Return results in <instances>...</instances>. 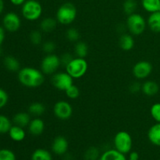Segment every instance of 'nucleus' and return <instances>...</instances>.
Wrapping results in <instances>:
<instances>
[{"label": "nucleus", "instance_id": "obj_36", "mask_svg": "<svg viewBox=\"0 0 160 160\" xmlns=\"http://www.w3.org/2000/svg\"><path fill=\"white\" fill-rule=\"evenodd\" d=\"M8 99H9V97L6 91L0 88V109L3 108L7 104Z\"/></svg>", "mask_w": 160, "mask_h": 160}, {"label": "nucleus", "instance_id": "obj_5", "mask_svg": "<svg viewBox=\"0 0 160 160\" xmlns=\"http://www.w3.org/2000/svg\"><path fill=\"white\" fill-rule=\"evenodd\" d=\"M146 26L147 21L141 14L134 12L131 15H128L127 19V28L131 34L140 35L143 34Z\"/></svg>", "mask_w": 160, "mask_h": 160}, {"label": "nucleus", "instance_id": "obj_6", "mask_svg": "<svg viewBox=\"0 0 160 160\" xmlns=\"http://www.w3.org/2000/svg\"><path fill=\"white\" fill-rule=\"evenodd\" d=\"M113 144L115 149L126 155L131 152V149H132V137L127 131H119L114 137Z\"/></svg>", "mask_w": 160, "mask_h": 160}, {"label": "nucleus", "instance_id": "obj_31", "mask_svg": "<svg viewBox=\"0 0 160 160\" xmlns=\"http://www.w3.org/2000/svg\"><path fill=\"white\" fill-rule=\"evenodd\" d=\"M30 41L34 45H39L42 44V34L40 31L34 30L30 34Z\"/></svg>", "mask_w": 160, "mask_h": 160}, {"label": "nucleus", "instance_id": "obj_39", "mask_svg": "<svg viewBox=\"0 0 160 160\" xmlns=\"http://www.w3.org/2000/svg\"><path fill=\"white\" fill-rule=\"evenodd\" d=\"M5 38V30L4 28L0 27V46H1L2 43L3 42Z\"/></svg>", "mask_w": 160, "mask_h": 160}, {"label": "nucleus", "instance_id": "obj_35", "mask_svg": "<svg viewBox=\"0 0 160 160\" xmlns=\"http://www.w3.org/2000/svg\"><path fill=\"white\" fill-rule=\"evenodd\" d=\"M56 44L52 41H48L42 43V50L46 54H52L56 50Z\"/></svg>", "mask_w": 160, "mask_h": 160}, {"label": "nucleus", "instance_id": "obj_12", "mask_svg": "<svg viewBox=\"0 0 160 160\" xmlns=\"http://www.w3.org/2000/svg\"><path fill=\"white\" fill-rule=\"evenodd\" d=\"M68 141L63 136H57L55 138L52 144V151L57 156L65 155L68 151Z\"/></svg>", "mask_w": 160, "mask_h": 160}, {"label": "nucleus", "instance_id": "obj_4", "mask_svg": "<svg viewBox=\"0 0 160 160\" xmlns=\"http://www.w3.org/2000/svg\"><path fill=\"white\" fill-rule=\"evenodd\" d=\"M42 6L36 0H28L22 5V15L29 21L38 20L42 14Z\"/></svg>", "mask_w": 160, "mask_h": 160}, {"label": "nucleus", "instance_id": "obj_13", "mask_svg": "<svg viewBox=\"0 0 160 160\" xmlns=\"http://www.w3.org/2000/svg\"><path fill=\"white\" fill-rule=\"evenodd\" d=\"M28 131L30 134L34 136L41 135L45 131V122L39 117L31 119L28 125Z\"/></svg>", "mask_w": 160, "mask_h": 160}, {"label": "nucleus", "instance_id": "obj_1", "mask_svg": "<svg viewBox=\"0 0 160 160\" xmlns=\"http://www.w3.org/2000/svg\"><path fill=\"white\" fill-rule=\"evenodd\" d=\"M18 80L21 84L30 88H36L43 84L45 74L34 67H23L18 72Z\"/></svg>", "mask_w": 160, "mask_h": 160}, {"label": "nucleus", "instance_id": "obj_19", "mask_svg": "<svg viewBox=\"0 0 160 160\" xmlns=\"http://www.w3.org/2000/svg\"><path fill=\"white\" fill-rule=\"evenodd\" d=\"M31 114L29 112H17L15 114L13 117L12 121L15 123V125L20 126L21 128H25V127H28L30 122H31Z\"/></svg>", "mask_w": 160, "mask_h": 160}, {"label": "nucleus", "instance_id": "obj_38", "mask_svg": "<svg viewBox=\"0 0 160 160\" xmlns=\"http://www.w3.org/2000/svg\"><path fill=\"white\" fill-rule=\"evenodd\" d=\"M129 89L131 93H138L139 92H142V84L138 82H133L130 85Z\"/></svg>", "mask_w": 160, "mask_h": 160}, {"label": "nucleus", "instance_id": "obj_11", "mask_svg": "<svg viewBox=\"0 0 160 160\" xmlns=\"http://www.w3.org/2000/svg\"><path fill=\"white\" fill-rule=\"evenodd\" d=\"M4 29L9 32H16L18 31L21 25L20 18L17 13L9 12L4 16L2 20Z\"/></svg>", "mask_w": 160, "mask_h": 160}, {"label": "nucleus", "instance_id": "obj_29", "mask_svg": "<svg viewBox=\"0 0 160 160\" xmlns=\"http://www.w3.org/2000/svg\"><path fill=\"white\" fill-rule=\"evenodd\" d=\"M84 157L85 160H98L100 157L99 150L95 147H90L86 150Z\"/></svg>", "mask_w": 160, "mask_h": 160}, {"label": "nucleus", "instance_id": "obj_3", "mask_svg": "<svg viewBox=\"0 0 160 160\" xmlns=\"http://www.w3.org/2000/svg\"><path fill=\"white\" fill-rule=\"evenodd\" d=\"M66 72L68 73L73 79L82 78L87 73L88 64L85 58L74 57L71 62L65 67Z\"/></svg>", "mask_w": 160, "mask_h": 160}, {"label": "nucleus", "instance_id": "obj_41", "mask_svg": "<svg viewBox=\"0 0 160 160\" xmlns=\"http://www.w3.org/2000/svg\"><path fill=\"white\" fill-rule=\"evenodd\" d=\"M129 159H139L138 153L136 152H130Z\"/></svg>", "mask_w": 160, "mask_h": 160}, {"label": "nucleus", "instance_id": "obj_16", "mask_svg": "<svg viewBox=\"0 0 160 160\" xmlns=\"http://www.w3.org/2000/svg\"><path fill=\"white\" fill-rule=\"evenodd\" d=\"M147 25L153 32L160 33V11L150 13L147 20Z\"/></svg>", "mask_w": 160, "mask_h": 160}, {"label": "nucleus", "instance_id": "obj_23", "mask_svg": "<svg viewBox=\"0 0 160 160\" xmlns=\"http://www.w3.org/2000/svg\"><path fill=\"white\" fill-rule=\"evenodd\" d=\"M142 5L145 11L152 13L159 11L160 0H142Z\"/></svg>", "mask_w": 160, "mask_h": 160}, {"label": "nucleus", "instance_id": "obj_30", "mask_svg": "<svg viewBox=\"0 0 160 160\" xmlns=\"http://www.w3.org/2000/svg\"><path fill=\"white\" fill-rule=\"evenodd\" d=\"M66 37L70 42H78L80 39V32L74 28H69L66 32Z\"/></svg>", "mask_w": 160, "mask_h": 160}, {"label": "nucleus", "instance_id": "obj_25", "mask_svg": "<svg viewBox=\"0 0 160 160\" xmlns=\"http://www.w3.org/2000/svg\"><path fill=\"white\" fill-rule=\"evenodd\" d=\"M31 160H52V157L48 150L38 148L31 155Z\"/></svg>", "mask_w": 160, "mask_h": 160}, {"label": "nucleus", "instance_id": "obj_20", "mask_svg": "<svg viewBox=\"0 0 160 160\" xmlns=\"http://www.w3.org/2000/svg\"><path fill=\"white\" fill-rule=\"evenodd\" d=\"M9 135L10 138L14 142H22L26 137V132L23 130V128H21L17 125L11 127L9 131Z\"/></svg>", "mask_w": 160, "mask_h": 160}, {"label": "nucleus", "instance_id": "obj_43", "mask_svg": "<svg viewBox=\"0 0 160 160\" xmlns=\"http://www.w3.org/2000/svg\"><path fill=\"white\" fill-rule=\"evenodd\" d=\"M128 160H139V159H129Z\"/></svg>", "mask_w": 160, "mask_h": 160}, {"label": "nucleus", "instance_id": "obj_34", "mask_svg": "<svg viewBox=\"0 0 160 160\" xmlns=\"http://www.w3.org/2000/svg\"><path fill=\"white\" fill-rule=\"evenodd\" d=\"M0 160H16V156L11 150L3 148L0 149Z\"/></svg>", "mask_w": 160, "mask_h": 160}, {"label": "nucleus", "instance_id": "obj_10", "mask_svg": "<svg viewBox=\"0 0 160 160\" xmlns=\"http://www.w3.org/2000/svg\"><path fill=\"white\" fill-rule=\"evenodd\" d=\"M152 65L146 60H142L136 62L133 67V75L138 80H143L148 78L152 72Z\"/></svg>", "mask_w": 160, "mask_h": 160}, {"label": "nucleus", "instance_id": "obj_2", "mask_svg": "<svg viewBox=\"0 0 160 160\" xmlns=\"http://www.w3.org/2000/svg\"><path fill=\"white\" fill-rule=\"evenodd\" d=\"M77 17V9L73 4L66 2L61 5L56 12V20L62 25H69Z\"/></svg>", "mask_w": 160, "mask_h": 160}, {"label": "nucleus", "instance_id": "obj_33", "mask_svg": "<svg viewBox=\"0 0 160 160\" xmlns=\"http://www.w3.org/2000/svg\"><path fill=\"white\" fill-rule=\"evenodd\" d=\"M150 114L156 123H160V102L154 103L151 106Z\"/></svg>", "mask_w": 160, "mask_h": 160}, {"label": "nucleus", "instance_id": "obj_44", "mask_svg": "<svg viewBox=\"0 0 160 160\" xmlns=\"http://www.w3.org/2000/svg\"><path fill=\"white\" fill-rule=\"evenodd\" d=\"M159 11H160V9H159Z\"/></svg>", "mask_w": 160, "mask_h": 160}, {"label": "nucleus", "instance_id": "obj_15", "mask_svg": "<svg viewBox=\"0 0 160 160\" xmlns=\"http://www.w3.org/2000/svg\"><path fill=\"white\" fill-rule=\"evenodd\" d=\"M159 91V86L153 81H146L142 84V92L147 96H154Z\"/></svg>", "mask_w": 160, "mask_h": 160}, {"label": "nucleus", "instance_id": "obj_28", "mask_svg": "<svg viewBox=\"0 0 160 160\" xmlns=\"http://www.w3.org/2000/svg\"><path fill=\"white\" fill-rule=\"evenodd\" d=\"M12 127L10 120L4 115H0V134L9 132Z\"/></svg>", "mask_w": 160, "mask_h": 160}, {"label": "nucleus", "instance_id": "obj_27", "mask_svg": "<svg viewBox=\"0 0 160 160\" xmlns=\"http://www.w3.org/2000/svg\"><path fill=\"white\" fill-rule=\"evenodd\" d=\"M138 8L137 2L135 0H125L123 4V9L128 15H131L135 12Z\"/></svg>", "mask_w": 160, "mask_h": 160}, {"label": "nucleus", "instance_id": "obj_7", "mask_svg": "<svg viewBox=\"0 0 160 160\" xmlns=\"http://www.w3.org/2000/svg\"><path fill=\"white\" fill-rule=\"evenodd\" d=\"M61 65L60 57L54 53L46 54L41 62V70L45 75H53Z\"/></svg>", "mask_w": 160, "mask_h": 160}, {"label": "nucleus", "instance_id": "obj_26", "mask_svg": "<svg viewBox=\"0 0 160 160\" xmlns=\"http://www.w3.org/2000/svg\"><path fill=\"white\" fill-rule=\"evenodd\" d=\"M74 52L77 57L85 58L88 53V45L84 42H76L74 47Z\"/></svg>", "mask_w": 160, "mask_h": 160}, {"label": "nucleus", "instance_id": "obj_14", "mask_svg": "<svg viewBox=\"0 0 160 160\" xmlns=\"http://www.w3.org/2000/svg\"><path fill=\"white\" fill-rule=\"evenodd\" d=\"M148 138L152 145L160 147V123H156L148 129Z\"/></svg>", "mask_w": 160, "mask_h": 160}, {"label": "nucleus", "instance_id": "obj_22", "mask_svg": "<svg viewBox=\"0 0 160 160\" xmlns=\"http://www.w3.org/2000/svg\"><path fill=\"white\" fill-rule=\"evenodd\" d=\"M45 106H44L43 103L38 102L31 103L29 107H28V112L33 117H41V116L45 113Z\"/></svg>", "mask_w": 160, "mask_h": 160}, {"label": "nucleus", "instance_id": "obj_17", "mask_svg": "<svg viewBox=\"0 0 160 160\" xmlns=\"http://www.w3.org/2000/svg\"><path fill=\"white\" fill-rule=\"evenodd\" d=\"M119 45L123 51H131L134 47V39L131 34H123L119 39Z\"/></svg>", "mask_w": 160, "mask_h": 160}, {"label": "nucleus", "instance_id": "obj_37", "mask_svg": "<svg viewBox=\"0 0 160 160\" xmlns=\"http://www.w3.org/2000/svg\"><path fill=\"white\" fill-rule=\"evenodd\" d=\"M73 58L74 57H73L70 53H68V52L64 53V54H62L60 57L61 64L63 65L64 67H66L67 64H69L70 62H71L72 59H73Z\"/></svg>", "mask_w": 160, "mask_h": 160}, {"label": "nucleus", "instance_id": "obj_18", "mask_svg": "<svg viewBox=\"0 0 160 160\" xmlns=\"http://www.w3.org/2000/svg\"><path fill=\"white\" fill-rule=\"evenodd\" d=\"M98 160H128L124 154L117 149H109L100 156Z\"/></svg>", "mask_w": 160, "mask_h": 160}, {"label": "nucleus", "instance_id": "obj_8", "mask_svg": "<svg viewBox=\"0 0 160 160\" xmlns=\"http://www.w3.org/2000/svg\"><path fill=\"white\" fill-rule=\"evenodd\" d=\"M52 84L58 90L65 92L73 84V78L67 72H59L52 75Z\"/></svg>", "mask_w": 160, "mask_h": 160}, {"label": "nucleus", "instance_id": "obj_21", "mask_svg": "<svg viewBox=\"0 0 160 160\" xmlns=\"http://www.w3.org/2000/svg\"><path fill=\"white\" fill-rule=\"evenodd\" d=\"M57 23L56 19L52 18V17H46L41 21L40 30L42 32L45 33L52 32L56 29Z\"/></svg>", "mask_w": 160, "mask_h": 160}, {"label": "nucleus", "instance_id": "obj_42", "mask_svg": "<svg viewBox=\"0 0 160 160\" xmlns=\"http://www.w3.org/2000/svg\"><path fill=\"white\" fill-rule=\"evenodd\" d=\"M3 9H4V1L3 0H0V14L2 12Z\"/></svg>", "mask_w": 160, "mask_h": 160}, {"label": "nucleus", "instance_id": "obj_24", "mask_svg": "<svg viewBox=\"0 0 160 160\" xmlns=\"http://www.w3.org/2000/svg\"><path fill=\"white\" fill-rule=\"evenodd\" d=\"M5 67L8 70L12 72H16L20 70V62H19L18 59H16L15 57L11 56H6L3 61Z\"/></svg>", "mask_w": 160, "mask_h": 160}, {"label": "nucleus", "instance_id": "obj_32", "mask_svg": "<svg viewBox=\"0 0 160 160\" xmlns=\"http://www.w3.org/2000/svg\"><path fill=\"white\" fill-rule=\"evenodd\" d=\"M64 92H65L67 97H68L70 99H77V98L80 96V94H81L79 88H78V86L74 85V84L70 86V87Z\"/></svg>", "mask_w": 160, "mask_h": 160}, {"label": "nucleus", "instance_id": "obj_40", "mask_svg": "<svg viewBox=\"0 0 160 160\" xmlns=\"http://www.w3.org/2000/svg\"><path fill=\"white\" fill-rule=\"evenodd\" d=\"M10 2L14 6H21L26 2V0H10Z\"/></svg>", "mask_w": 160, "mask_h": 160}, {"label": "nucleus", "instance_id": "obj_9", "mask_svg": "<svg viewBox=\"0 0 160 160\" xmlns=\"http://www.w3.org/2000/svg\"><path fill=\"white\" fill-rule=\"evenodd\" d=\"M53 112L59 120H67L73 115V107L68 102L59 101L53 106Z\"/></svg>", "mask_w": 160, "mask_h": 160}]
</instances>
